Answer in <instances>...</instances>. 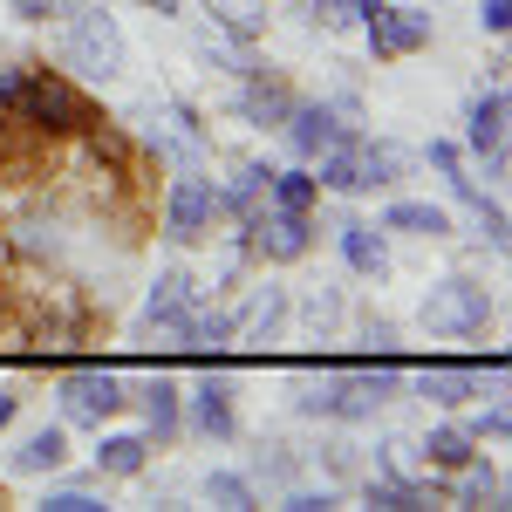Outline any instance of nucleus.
I'll return each instance as SVG.
<instances>
[{
  "label": "nucleus",
  "instance_id": "f257e3e1",
  "mask_svg": "<svg viewBox=\"0 0 512 512\" xmlns=\"http://www.w3.org/2000/svg\"><path fill=\"white\" fill-rule=\"evenodd\" d=\"M403 362H355V369H321L315 383L294 390V410L301 417H321V424H369L383 403L403 396Z\"/></svg>",
  "mask_w": 512,
  "mask_h": 512
},
{
  "label": "nucleus",
  "instance_id": "f03ea898",
  "mask_svg": "<svg viewBox=\"0 0 512 512\" xmlns=\"http://www.w3.org/2000/svg\"><path fill=\"white\" fill-rule=\"evenodd\" d=\"M0 110L48 130V137H89L96 130V103L55 69H0Z\"/></svg>",
  "mask_w": 512,
  "mask_h": 512
},
{
  "label": "nucleus",
  "instance_id": "7ed1b4c3",
  "mask_svg": "<svg viewBox=\"0 0 512 512\" xmlns=\"http://www.w3.org/2000/svg\"><path fill=\"white\" fill-rule=\"evenodd\" d=\"M55 21H62V62L69 69H82L89 82L123 76V28L110 7H96V0H55Z\"/></svg>",
  "mask_w": 512,
  "mask_h": 512
},
{
  "label": "nucleus",
  "instance_id": "20e7f679",
  "mask_svg": "<svg viewBox=\"0 0 512 512\" xmlns=\"http://www.w3.org/2000/svg\"><path fill=\"white\" fill-rule=\"evenodd\" d=\"M321 192H342V198H355V192H376V185H396V171H403V151L396 144H376V137H362V130H349L342 144H328L321 151Z\"/></svg>",
  "mask_w": 512,
  "mask_h": 512
},
{
  "label": "nucleus",
  "instance_id": "39448f33",
  "mask_svg": "<svg viewBox=\"0 0 512 512\" xmlns=\"http://www.w3.org/2000/svg\"><path fill=\"white\" fill-rule=\"evenodd\" d=\"M417 321L431 328L437 342H472V335H485V321H492V294H485L478 280L451 274V280H437L431 294H424Z\"/></svg>",
  "mask_w": 512,
  "mask_h": 512
},
{
  "label": "nucleus",
  "instance_id": "423d86ee",
  "mask_svg": "<svg viewBox=\"0 0 512 512\" xmlns=\"http://www.w3.org/2000/svg\"><path fill=\"white\" fill-rule=\"evenodd\" d=\"M219 219H226V192L205 171H178L171 198H164V233L178 239V246H192V239H212Z\"/></svg>",
  "mask_w": 512,
  "mask_h": 512
},
{
  "label": "nucleus",
  "instance_id": "0eeeda50",
  "mask_svg": "<svg viewBox=\"0 0 512 512\" xmlns=\"http://www.w3.org/2000/svg\"><path fill=\"white\" fill-rule=\"evenodd\" d=\"M362 28H369V55L376 62H403V55H417V48H431L437 21L410 0V7H390V0H369L362 7Z\"/></svg>",
  "mask_w": 512,
  "mask_h": 512
},
{
  "label": "nucleus",
  "instance_id": "6e6552de",
  "mask_svg": "<svg viewBox=\"0 0 512 512\" xmlns=\"http://www.w3.org/2000/svg\"><path fill=\"white\" fill-rule=\"evenodd\" d=\"M62 410H69V424H96V431H103V424H110V417H117L123 403H130V396H123V376L117 369H76V376H62Z\"/></svg>",
  "mask_w": 512,
  "mask_h": 512
},
{
  "label": "nucleus",
  "instance_id": "1a4fd4ad",
  "mask_svg": "<svg viewBox=\"0 0 512 512\" xmlns=\"http://www.w3.org/2000/svg\"><path fill=\"white\" fill-rule=\"evenodd\" d=\"M246 246H253L260 260H280V267H287V260H301V253L315 246V219H308V212H280V205L274 212H253Z\"/></svg>",
  "mask_w": 512,
  "mask_h": 512
},
{
  "label": "nucleus",
  "instance_id": "9d476101",
  "mask_svg": "<svg viewBox=\"0 0 512 512\" xmlns=\"http://www.w3.org/2000/svg\"><path fill=\"white\" fill-rule=\"evenodd\" d=\"M410 390L437 403V410H465L485 396V362H431V369H417V376H403Z\"/></svg>",
  "mask_w": 512,
  "mask_h": 512
},
{
  "label": "nucleus",
  "instance_id": "9b49d317",
  "mask_svg": "<svg viewBox=\"0 0 512 512\" xmlns=\"http://www.w3.org/2000/svg\"><path fill=\"white\" fill-rule=\"evenodd\" d=\"M465 151L492 164V178L506 171V89L499 82L485 96H472V110H465Z\"/></svg>",
  "mask_w": 512,
  "mask_h": 512
},
{
  "label": "nucleus",
  "instance_id": "f8f14e48",
  "mask_svg": "<svg viewBox=\"0 0 512 512\" xmlns=\"http://www.w3.org/2000/svg\"><path fill=\"white\" fill-rule=\"evenodd\" d=\"M198 315V280L185 274V267H164L158 280H151V294H144V328H164V335H178L185 321Z\"/></svg>",
  "mask_w": 512,
  "mask_h": 512
},
{
  "label": "nucleus",
  "instance_id": "ddd939ff",
  "mask_svg": "<svg viewBox=\"0 0 512 512\" xmlns=\"http://www.w3.org/2000/svg\"><path fill=\"white\" fill-rule=\"evenodd\" d=\"M287 315H294V294L267 280V287H260V294L233 315V342H239V349H267L280 328H287Z\"/></svg>",
  "mask_w": 512,
  "mask_h": 512
},
{
  "label": "nucleus",
  "instance_id": "4468645a",
  "mask_svg": "<svg viewBox=\"0 0 512 512\" xmlns=\"http://www.w3.org/2000/svg\"><path fill=\"white\" fill-rule=\"evenodd\" d=\"M280 130H287V144H294L308 164H315L328 144H342V137H349V123L335 117L328 103H301V96H294V110H287V123H280Z\"/></svg>",
  "mask_w": 512,
  "mask_h": 512
},
{
  "label": "nucleus",
  "instance_id": "2eb2a0df",
  "mask_svg": "<svg viewBox=\"0 0 512 512\" xmlns=\"http://www.w3.org/2000/svg\"><path fill=\"white\" fill-rule=\"evenodd\" d=\"M233 110H239V123H253V130H280V123H287V110H294V89L260 69V76L239 82V103H233Z\"/></svg>",
  "mask_w": 512,
  "mask_h": 512
},
{
  "label": "nucleus",
  "instance_id": "dca6fc26",
  "mask_svg": "<svg viewBox=\"0 0 512 512\" xmlns=\"http://www.w3.org/2000/svg\"><path fill=\"white\" fill-rule=\"evenodd\" d=\"M335 239H342L349 274H362V280H383V274H390V239H383V226H369V219H342Z\"/></svg>",
  "mask_w": 512,
  "mask_h": 512
},
{
  "label": "nucleus",
  "instance_id": "f3484780",
  "mask_svg": "<svg viewBox=\"0 0 512 512\" xmlns=\"http://www.w3.org/2000/svg\"><path fill=\"white\" fill-rule=\"evenodd\" d=\"M185 410H192V431H198V437H233V431H239L233 383H226V376H205V383L185 396Z\"/></svg>",
  "mask_w": 512,
  "mask_h": 512
},
{
  "label": "nucleus",
  "instance_id": "a211bd4d",
  "mask_svg": "<svg viewBox=\"0 0 512 512\" xmlns=\"http://www.w3.org/2000/svg\"><path fill=\"white\" fill-rule=\"evenodd\" d=\"M151 465V437L144 431H110L96 444V478H137Z\"/></svg>",
  "mask_w": 512,
  "mask_h": 512
},
{
  "label": "nucleus",
  "instance_id": "6ab92c4d",
  "mask_svg": "<svg viewBox=\"0 0 512 512\" xmlns=\"http://www.w3.org/2000/svg\"><path fill=\"white\" fill-rule=\"evenodd\" d=\"M137 410H144V424H151V437H178V424H185V396H178V383L171 376H151L144 390H137Z\"/></svg>",
  "mask_w": 512,
  "mask_h": 512
},
{
  "label": "nucleus",
  "instance_id": "aec40b11",
  "mask_svg": "<svg viewBox=\"0 0 512 512\" xmlns=\"http://www.w3.org/2000/svg\"><path fill=\"white\" fill-rule=\"evenodd\" d=\"M69 465V437H62V424H41V431L21 437V451H14V472L35 478V472H62Z\"/></svg>",
  "mask_w": 512,
  "mask_h": 512
},
{
  "label": "nucleus",
  "instance_id": "412c9836",
  "mask_svg": "<svg viewBox=\"0 0 512 512\" xmlns=\"http://www.w3.org/2000/svg\"><path fill=\"white\" fill-rule=\"evenodd\" d=\"M417 458H424L431 472H458V465H472V458H478V437L465 431V424H437V431L417 444Z\"/></svg>",
  "mask_w": 512,
  "mask_h": 512
},
{
  "label": "nucleus",
  "instance_id": "4be33fe9",
  "mask_svg": "<svg viewBox=\"0 0 512 512\" xmlns=\"http://www.w3.org/2000/svg\"><path fill=\"white\" fill-rule=\"evenodd\" d=\"M383 233H410V239H444L451 233V212L444 205H424V198H403L383 212Z\"/></svg>",
  "mask_w": 512,
  "mask_h": 512
},
{
  "label": "nucleus",
  "instance_id": "5701e85b",
  "mask_svg": "<svg viewBox=\"0 0 512 512\" xmlns=\"http://www.w3.org/2000/svg\"><path fill=\"white\" fill-rule=\"evenodd\" d=\"M315 198H321V178L308 171V164L267 178V205H280V212H315Z\"/></svg>",
  "mask_w": 512,
  "mask_h": 512
},
{
  "label": "nucleus",
  "instance_id": "b1692460",
  "mask_svg": "<svg viewBox=\"0 0 512 512\" xmlns=\"http://www.w3.org/2000/svg\"><path fill=\"white\" fill-rule=\"evenodd\" d=\"M205 14L246 41H260V28H267V0H205Z\"/></svg>",
  "mask_w": 512,
  "mask_h": 512
},
{
  "label": "nucleus",
  "instance_id": "393cba45",
  "mask_svg": "<svg viewBox=\"0 0 512 512\" xmlns=\"http://www.w3.org/2000/svg\"><path fill=\"white\" fill-rule=\"evenodd\" d=\"M451 499H458V506H485V499H506V485H499V472H492L485 458H472V465H458Z\"/></svg>",
  "mask_w": 512,
  "mask_h": 512
},
{
  "label": "nucleus",
  "instance_id": "a878e982",
  "mask_svg": "<svg viewBox=\"0 0 512 512\" xmlns=\"http://www.w3.org/2000/svg\"><path fill=\"white\" fill-rule=\"evenodd\" d=\"M205 499H219V506H233V512H253V506H260L253 478H239V472H212V478H205Z\"/></svg>",
  "mask_w": 512,
  "mask_h": 512
},
{
  "label": "nucleus",
  "instance_id": "bb28decb",
  "mask_svg": "<svg viewBox=\"0 0 512 512\" xmlns=\"http://www.w3.org/2000/svg\"><path fill=\"white\" fill-rule=\"evenodd\" d=\"M465 431H472V437H506V431H512L506 403H499V396H492V403L478 396V410H472V417H465Z\"/></svg>",
  "mask_w": 512,
  "mask_h": 512
},
{
  "label": "nucleus",
  "instance_id": "cd10ccee",
  "mask_svg": "<svg viewBox=\"0 0 512 512\" xmlns=\"http://www.w3.org/2000/svg\"><path fill=\"white\" fill-rule=\"evenodd\" d=\"M253 472H260V478H274V485H294V472H301V465H294V451H287V444H260Z\"/></svg>",
  "mask_w": 512,
  "mask_h": 512
},
{
  "label": "nucleus",
  "instance_id": "c85d7f7f",
  "mask_svg": "<svg viewBox=\"0 0 512 512\" xmlns=\"http://www.w3.org/2000/svg\"><path fill=\"white\" fill-rule=\"evenodd\" d=\"M41 506H48V512H103V499H96L89 485H55Z\"/></svg>",
  "mask_w": 512,
  "mask_h": 512
},
{
  "label": "nucleus",
  "instance_id": "c756f323",
  "mask_svg": "<svg viewBox=\"0 0 512 512\" xmlns=\"http://www.w3.org/2000/svg\"><path fill=\"white\" fill-rule=\"evenodd\" d=\"M301 321H308V328H335V321H342V301H335V294H328V287H315V294H308V301H301Z\"/></svg>",
  "mask_w": 512,
  "mask_h": 512
},
{
  "label": "nucleus",
  "instance_id": "7c9ffc66",
  "mask_svg": "<svg viewBox=\"0 0 512 512\" xmlns=\"http://www.w3.org/2000/svg\"><path fill=\"white\" fill-rule=\"evenodd\" d=\"M369 0H308V14H321V28H355Z\"/></svg>",
  "mask_w": 512,
  "mask_h": 512
},
{
  "label": "nucleus",
  "instance_id": "2f4dec72",
  "mask_svg": "<svg viewBox=\"0 0 512 512\" xmlns=\"http://www.w3.org/2000/svg\"><path fill=\"white\" fill-rule=\"evenodd\" d=\"M478 28L492 41H506V28H512V0H478Z\"/></svg>",
  "mask_w": 512,
  "mask_h": 512
},
{
  "label": "nucleus",
  "instance_id": "473e14b6",
  "mask_svg": "<svg viewBox=\"0 0 512 512\" xmlns=\"http://www.w3.org/2000/svg\"><path fill=\"white\" fill-rule=\"evenodd\" d=\"M14 21H55V0H7Z\"/></svg>",
  "mask_w": 512,
  "mask_h": 512
},
{
  "label": "nucleus",
  "instance_id": "72a5a7b5",
  "mask_svg": "<svg viewBox=\"0 0 512 512\" xmlns=\"http://www.w3.org/2000/svg\"><path fill=\"white\" fill-rule=\"evenodd\" d=\"M14 417H21V396H0V431H7Z\"/></svg>",
  "mask_w": 512,
  "mask_h": 512
},
{
  "label": "nucleus",
  "instance_id": "f704fd0d",
  "mask_svg": "<svg viewBox=\"0 0 512 512\" xmlns=\"http://www.w3.org/2000/svg\"><path fill=\"white\" fill-rule=\"evenodd\" d=\"M151 14H185V0H144Z\"/></svg>",
  "mask_w": 512,
  "mask_h": 512
},
{
  "label": "nucleus",
  "instance_id": "c9c22d12",
  "mask_svg": "<svg viewBox=\"0 0 512 512\" xmlns=\"http://www.w3.org/2000/svg\"><path fill=\"white\" fill-rule=\"evenodd\" d=\"M417 7H437V0H417Z\"/></svg>",
  "mask_w": 512,
  "mask_h": 512
}]
</instances>
